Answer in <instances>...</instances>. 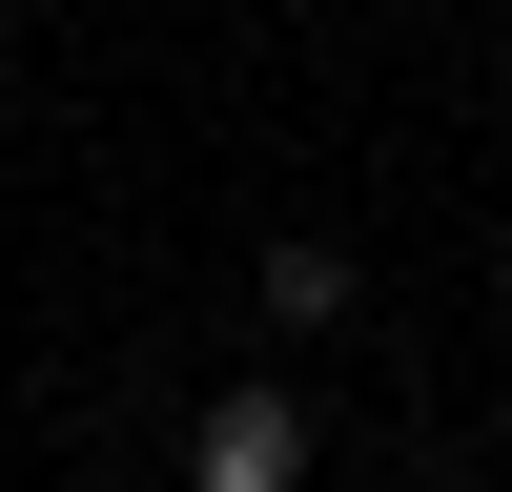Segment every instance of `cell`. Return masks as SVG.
<instances>
[{"label":"cell","mask_w":512,"mask_h":492,"mask_svg":"<svg viewBox=\"0 0 512 492\" xmlns=\"http://www.w3.org/2000/svg\"><path fill=\"white\" fill-rule=\"evenodd\" d=\"M185 492H308V390H205L185 410Z\"/></svg>","instance_id":"cell-1"},{"label":"cell","mask_w":512,"mask_h":492,"mask_svg":"<svg viewBox=\"0 0 512 492\" xmlns=\"http://www.w3.org/2000/svg\"><path fill=\"white\" fill-rule=\"evenodd\" d=\"M246 287H267V328H349V246H328V226H287Z\"/></svg>","instance_id":"cell-2"}]
</instances>
